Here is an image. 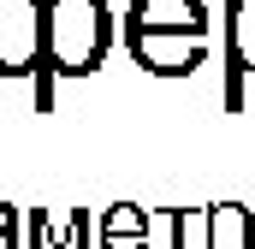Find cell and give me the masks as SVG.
<instances>
[{
	"label": "cell",
	"mask_w": 255,
	"mask_h": 249,
	"mask_svg": "<svg viewBox=\"0 0 255 249\" xmlns=\"http://www.w3.org/2000/svg\"><path fill=\"white\" fill-rule=\"evenodd\" d=\"M119 18L107 0H48V71L54 77H89L113 54Z\"/></svg>",
	"instance_id": "6da1fadb"
},
{
	"label": "cell",
	"mask_w": 255,
	"mask_h": 249,
	"mask_svg": "<svg viewBox=\"0 0 255 249\" xmlns=\"http://www.w3.org/2000/svg\"><path fill=\"white\" fill-rule=\"evenodd\" d=\"M48 71V0H0V77Z\"/></svg>",
	"instance_id": "7a4b0ae2"
},
{
	"label": "cell",
	"mask_w": 255,
	"mask_h": 249,
	"mask_svg": "<svg viewBox=\"0 0 255 249\" xmlns=\"http://www.w3.org/2000/svg\"><path fill=\"white\" fill-rule=\"evenodd\" d=\"M119 42L125 54L148 77H190L196 65H208V42H190V36H154V30H136L119 18Z\"/></svg>",
	"instance_id": "3957f363"
},
{
	"label": "cell",
	"mask_w": 255,
	"mask_h": 249,
	"mask_svg": "<svg viewBox=\"0 0 255 249\" xmlns=\"http://www.w3.org/2000/svg\"><path fill=\"white\" fill-rule=\"evenodd\" d=\"M244 77H255V0H226V107L244 113Z\"/></svg>",
	"instance_id": "277c9868"
},
{
	"label": "cell",
	"mask_w": 255,
	"mask_h": 249,
	"mask_svg": "<svg viewBox=\"0 0 255 249\" xmlns=\"http://www.w3.org/2000/svg\"><path fill=\"white\" fill-rule=\"evenodd\" d=\"M125 24L136 30H154V36H190V42H208V0H130Z\"/></svg>",
	"instance_id": "5b68a950"
},
{
	"label": "cell",
	"mask_w": 255,
	"mask_h": 249,
	"mask_svg": "<svg viewBox=\"0 0 255 249\" xmlns=\"http://www.w3.org/2000/svg\"><path fill=\"white\" fill-rule=\"evenodd\" d=\"M154 244V208L136 202H113L95 220V249H148Z\"/></svg>",
	"instance_id": "8992f818"
},
{
	"label": "cell",
	"mask_w": 255,
	"mask_h": 249,
	"mask_svg": "<svg viewBox=\"0 0 255 249\" xmlns=\"http://www.w3.org/2000/svg\"><path fill=\"white\" fill-rule=\"evenodd\" d=\"M202 249H255V208L244 202H208L202 208Z\"/></svg>",
	"instance_id": "52a82bcc"
},
{
	"label": "cell",
	"mask_w": 255,
	"mask_h": 249,
	"mask_svg": "<svg viewBox=\"0 0 255 249\" xmlns=\"http://www.w3.org/2000/svg\"><path fill=\"white\" fill-rule=\"evenodd\" d=\"M95 244V226H89V208H71V214H48V249H89Z\"/></svg>",
	"instance_id": "ba28073f"
},
{
	"label": "cell",
	"mask_w": 255,
	"mask_h": 249,
	"mask_svg": "<svg viewBox=\"0 0 255 249\" xmlns=\"http://www.w3.org/2000/svg\"><path fill=\"white\" fill-rule=\"evenodd\" d=\"M0 249H24V208L0 202Z\"/></svg>",
	"instance_id": "9c48e42d"
},
{
	"label": "cell",
	"mask_w": 255,
	"mask_h": 249,
	"mask_svg": "<svg viewBox=\"0 0 255 249\" xmlns=\"http://www.w3.org/2000/svg\"><path fill=\"white\" fill-rule=\"evenodd\" d=\"M24 249H48V208H24Z\"/></svg>",
	"instance_id": "30bf717a"
}]
</instances>
